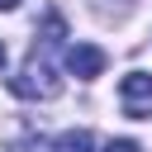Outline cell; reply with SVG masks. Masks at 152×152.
<instances>
[{
	"label": "cell",
	"mask_w": 152,
	"mask_h": 152,
	"mask_svg": "<svg viewBox=\"0 0 152 152\" xmlns=\"http://www.w3.org/2000/svg\"><path fill=\"white\" fill-rule=\"evenodd\" d=\"M10 90H14V95H24V100H57L62 81H57V76H52V66L33 52V57L24 62V71H19V76H10Z\"/></svg>",
	"instance_id": "1"
},
{
	"label": "cell",
	"mask_w": 152,
	"mask_h": 152,
	"mask_svg": "<svg viewBox=\"0 0 152 152\" xmlns=\"http://www.w3.org/2000/svg\"><path fill=\"white\" fill-rule=\"evenodd\" d=\"M119 104L128 119H147L152 114V76L147 71H128L119 81Z\"/></svg>",
	"instance_id": "2"
},
{
	"label": "cell",
	"mask_w": 152,
	"mask_h": 152,
	"mask_svg": "<svg viewBox=\"0 0 152 152\" xmlns=\"http://www.w3.org/2000/svg\"><path fill=\"white\" fill-rule=\"evenodd\" d=\"M66 71L81 76V81H90V76L104 71V52L90 48V43H76V48H66Z\"/></svg>",
	"instance_id": "3"
},
{
	"label": "cell",
	"mask_w": 152,
	"mask_h": 152,
	"mask_svg": "<svg viewBox=\"0 0 152 152\" xmlns=\"http://www.w3.org/2000/svg\"><path fill=\"white\" fill-rule=\"evenodd\" d=\"M95 147V138L86 133V128H71V133H62L57 142H52V152H90Z\"/></svg>",
	"instance_id": "4"
},
{
	"label": "cell",
	"mask_w": 152,
	"mask_h": 152,
	"mask_svg": "<svg viewBox=\"0 0 152 152\" xmlns=\"http://www.w3.org/2000/svg\"><path fill=\"white\" fill-rule=\"evenodd\" d=\"M100 152H142V147H138V142H128V138H114V142H104Z\"/></svg>",
	"instance_id": "5"
},
{
	"label": "cell",
	"mask_w": 152,
	"mask_h": 152,
	"mask_svg": "<svg viewBox=\"0 0 152 152\" xmlns=\"http://www.w3.org/2000/svg\"><path fill=\"white\" fill-rule=\"evenodd\" d=\"M14 5H19V0H0V10H14Z\"/></svg>",
	"instance_id": "6"
},
{
	"label": "cell",
	"mask_w": 152,
	"mask_h": 152,
	"mask_svg": "<svg viewBox=\"0 0 152 152\" xmlns=\"http://www.w3.org/2000/svg\"><path fill=\"white\" fill-rule=\"evenodd\" d=\"M0 66H5V43H0Z\"/></svg>",
	"instance_id": "7"
}]
</instances>
